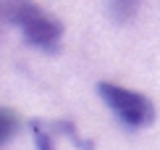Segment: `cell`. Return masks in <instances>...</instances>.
Segmentation results:
<instances>
[{
  "label": "cell",
  "instance_id": "cell-1",
  "mask_svg": "<svg viewBox=\"0 0 160 150\" xmlns=\"http://www.w3.org/2000/svg\"><path fill=\"white\" fill-rule=\"evenodd\" d=\"M0 26H18L29 45L55 53L63 37L61 21L48 16L34 0H0Z\"/></svg>",
  "mask_w": 160,
  "mask_h": 150
},
{
  "label": "cell",
  "instance_id": "cell-2",
  "mask_svg": "<svg viewBox=\"0 0 160 150\" xmlns=\"http://www.w3.org/2000/svg\"><path fill=\"white\" fill-rule=\"evenodd\" d=\"M100 98L105 100V105L118 116V121L131 129H142L150 126L155 121V105L147 95L137 92V90H126V87L110 84V82H100L97 84Z\"/></svg>",
  "mask_w": 160,
  "mask_h": 150
},
{
  "label": "cell",
  "instance_id": "cell-3",
  "mask_svg": "<svg viewBox=\"0 0 160 150\" xmlns=\"http://www.w3.org/2000/svg\"><path fill=\"white\" fill-rule=\"evenodd\" d=\"M139 3H142V0H108V13L113 16V21L126 24V21L134 19Z\"/></svg>",
  "mask_w": 160,
  "mask_h": 150
},
{
  "label": "cell",
  "instance_id": "cell-4",
  "mask_svg": "<svg viewBox=\"0 0 160 150\" xmlns=\"http://www.w3.org/2000/svg\"><path fill=\"white\" fill-rule=\"evenodd\" d=\"M16 129H18V116H16V111L0 105V147L13 137Z\"/></svg>",
  "mask_w": 160,
  "mask_h": 150
},
{
  "label": "cell",
  "instance_id": "cell-5",
  "mask_svg": "<svg viewBox=\"0 0 160 150\" xmlns=\"http://www.w3.org/2000/svg\"><path fill=\"white\" fill-rule=\"evenodd\" d=\"M55 129H58L61 134H66V137L74 142L79 150H95V145H92L89 140H82V137H79V132L74 129V124H71V121H58V124H55Z\"/></svg>",
  "mask_w": 160,
  "mask_h": 150
},
{
  "label": "cell",
  "instance_id": "cell-6",
  "mask_svg": "<svg viewBox=\"0 0 160 150\" xmlns=\"http://www.w3.org/2000/svg\"><path fill=\"white\" fill-rule=\"evenodd\" d=\"M32 132H34V145H37V150H55V145H52V134L39 124V121H32Z\"/></svg>",
  "mask_w": 160,
  "mask_h": 150
}]
</instances>
